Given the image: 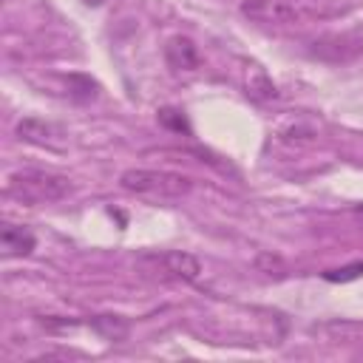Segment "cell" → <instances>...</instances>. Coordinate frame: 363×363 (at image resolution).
I'll list each match as a JSON object with an SVG mask.
<instances>
[{"label": "cell", "instance_id": "obj_1", "mask_svg": "<svg viewBox=\"0 0 363 363\" xmlns=\"http://www.w3.org/2000/svg\"><path fill=\"white\" fill-rule=\"evenodd\" d=\"M119 184L128 193L153 199V201H176L184 199L193 190V179L173 170H147V167H130L122 173Z\"/></svg>", "mask_w": 363, "mask_h": 363}, {"label": "cell", "instance_id": "obj_2", "mask_svg": "<svg viewBox=\"0 0 363 363\" xmlns=\"http://www.w3.org/2000/svg\"><path fill=\"white\" fill-rule=\"evenodd\" d=\"M9 193L28 207L54 204L71 193V179L51 170H17L9 179Z\"/></svg>", "mask_w": 363, "mask_h": 363}, {"label": "cell", "instance_id": "obj_3", "mask_svg": "<svg viewBox=\"0 0 363 363\" xmlns=\"http://www.w3.org/2000/svg\"><path fill=\"white\" fill-rule=\"evenodd\" d=\"M142 267H147V272H156L162 278H173V281H196L201 275V261L184 250H162V252H147L142 255Z\"/></svg>", "mask_w": 363, "mask_h": 363}, {"label": "cell", "instance_id": "obj_4", "mask_svg": "<svg viewBox=\"0 0 363 363\" xmlns=\"http://www.w3.org/2000/svg\"><path fill=\"white\" fill-rule=\"evenodd\" d=\"M241 14L250 23L269 26V28H284V26H295L303 20L298 6H292L289 0H244Z\"/></svg>", "mask_w": 363, "mask_h": 363}, {"label": "cell", "instance_id": "obj_5", "mask_svg": "<svg viewBox=\"0 0 363 363\" xmlns=\"http://www.w3.org/2000/svg\"><path fill=\"white\" fill-rule=\"evenodd\" d=\"M164 60L173 71H196L199 68V48L190 37H170L164 45Z\"/></svg>", "mask_w": 363, "mask_h": 363}, {"label": "cell", "instance_id": "obj_6", "mask_svg": "<svg viewBox=\"0 0 363 363\" xmlns=\"http://www.w3.org/2000/svg\"><path fill=\"white\" fill-rule=\"evenodd\" d=\"M0 247L9 258H23V255H31L34 247H37V238L31 230L20 227V224H3L0 230Z\"/></svg>", "mask_w": 363, "mask_h": 363}, {"label": "cell", "instance_id": "obj_7", "mask_svg": "<svg viewBox=\"0 0 363 363\" xmlns=\"http://www.w3.org/2000/svg\"><path fill=\"white\" fill-rule=\"evenodd\" d=\"M17 136L23 139V142H31V145H57L60 142V136H62V130L57 128V125H51V122H45V119H37V116H26V119H20L17 122Z\"/></svg>", "mask_w": 363, "mask_h": 363}, {"label": "cell", "instance_id": "obj_8", "mask_svg": "<svg viewBox=\"0 0 363 363\" xmlns=\"http://www.w3.org/2000/svg\"><path fill=\"white\" fill-rule=\"evenodd\" d=\"M247 96L255 99V102H269V99L278 96L272 79H269L267 71L258 68V65H250V68H247Z\"/></svg>", "mask_w": 363, "mask_h": 363}, {"label": "cell", "instance_id": "obj_9", "mask_svg": "<svg viewBox=\"0 0 363 363\" xmlns=\"http://www.w3.org/2000/svg\"><path fill=\"white\" fill-rule=\"evenodd\" d=\"M360 275H363V261H354V264H346V267H340V269L323 272V278L332 281V284H349V281H354V278H360Z\"/></svg>", "mask_w": 363, "mask_h": 363}, {"label": "cell", "instance_id": "obj_10", "mask_svg": "<svg viewBox=\"0 0 363 363\" xmlns=\"http://www.w3.org/2000/svg\"><path fill=\"white\" fill-rule=\"evenodd\" d=\"M159 119H162V125H167V128H173V130H184L187 133V122H184V116L179 113V111H170V108H164V111H159Z\"/></svg>", "mask_w": 363, "mask_h": 363}, {"label": "cell", "instance_id": "obj_11", "mask_svg": "<svg viewBox=\"0 0 363 363\" xmlns=\"http://www.w3.org/2000/svg\"><path fill=\"white\" fill-rule=\"evenodd\" d=\"M94 326H96V329H102L108 337H119V335H125V326H119V329H116V318H113V315H102V318H96V320H94Z\"/></svg>", "mask_w": 363, "mask_h": 363}, {"label": "cell", "instance_id": "obj_12", "mask_svg": "<svg viewBox=\"0 0 363 363\" xmlns=\"http://www.w3.org/2000/svg\"><path fill=\"white\" fill-rule=\"evenodd\" d=\"M82 3H85V6H102L105 0H82Z\"/></svg>", "mask_w": 363, "mask_h": 363}, {"label": "cell", "instance_id": "obj_13", "mask_svg": "<svg viewBox=\"0 0 363 363\" xmlns=\"http://www.w3.org/2000/svg\"><path fill=\"white\" fill-rule=\"evenodd\" d=\"M354 213H357V216L363 218V204H357V207H354Z\"/></svg>", "mask_w": 363, "mask_h": 363}]
</instances>
